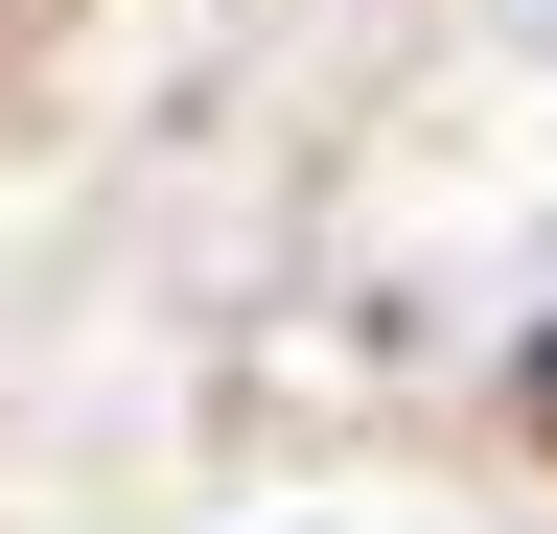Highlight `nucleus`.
I'll use <instances>...</instances> for the list:
<instances>
[{"label":"nucleus","instance_id":"nucleus-1","mask_svg":"<svg viewBox=\"0 0 557 534\" xmlns=\"http://www.w3.org/2000/svg\"><path fill=\"white\" fill-rule=\"evenodd\" d=\"M534 442H557V349H534Z\"/></svg>","mask_w":557,"mask_h":534}]
</instances>
